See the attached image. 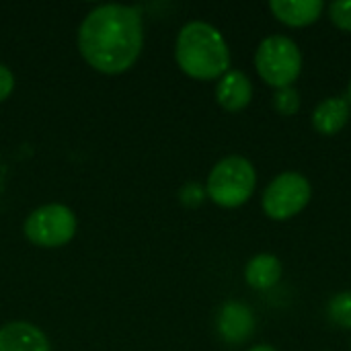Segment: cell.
<instances>
[{"label": "cell", "instance_id": "obj_1", "mask_svg": "<svg viewBox=\"0 0 351 351\" xmlns=\"http://www.w3.org/2000/svg\"><path fill=\"white\" fill-rule=\"evenodd\" d=\"M144 45L140 8L103 4L90 10L78 29V49L95 70L103 74L125 72L138 60Z\"/></svg>", "mask_w": 351, "mask_h": 351}, {"label": "cell", "instance_id": "obj_2", "mask_svg": "<svg viewBox=\"0 0 351 351\" xmlns=\"http://www.w3.org/2000/svg\"><path fill=\"white\" fill-rule=\"evenodd\" d=\"M175 60L187 76L214 80L228 72L230 49L216 27L204 21H191L177 35Z\"/></svg>", "mask_w": 351, "mask_h": 351}, {"label": "cell", "instance_id": "obj_3", "mask_svg": "<svg viewBox=\"0 0 351 351\" xmlns=\"http://www.w3.org/2000/svg\"><path fill=\"white\" fill-rule=\"evenodd\" d=\"M257 173L245 156H226L210 171L206 193L222 208H239L253 195Z\"/></svg>", "mask_w": 351, "mask_h": 351}, {"label": "cell", "instance_id": "obj_4", "mask_svg": "<svg viewBox=\"0 0 351 351\" xmlns=\"http://www.w3.org/2000/svg\"><path fill=\"white\" fill-rule=\"evenodd\" d=\"M255 68L269 86H292L302 72L300 47L286 35L265 37L255 51Z\"/></svg>", "mask_w": 351, "mask_h": 351}, {"label": "cell", "instance_id": "obj_5", "mask_svg": "<svg viewBox=\"0 0 351 351\" xmlns=\"http://www.w3.org/2000/svg\"><path fill=\"white\" fill-rule=\"evenodd\" d=\"M313 189L304 175L288 171L278 175L265 189L261 206L271 220H288L300 214L311 202Z\"/></svg>", "mask_w": 351, "mask_h": 351}, {"label": "cell", "instance_id": "obj_6", "mask_svg": "<svg viewBox=\"0 0 351 351\" xmlns=\"http://www.w3.org/2000/svg\"><path fill=\"white\" fill-rule=\"evenodd\" d=\"M76 232V216L62 204H47L37 208L25 220V237L37 247H62L72 241Z\"/></svg>", "mask_w": 351, "mask_h": 351}, {"label": "cell", "instance_id": "obj_7", "mask_svg": "<svg viewBox=\"0 0 351 351\" xmlns=\"http://www.w3.org/2000/svg\"><path fill=\"white\" fill-rule=\"evenodd\" d=\"M218 331L226 343H243L255 331V315L243 302H226L218 315Z\"/></svg>", "mask_w": 351, "mask_h": 351}, {"label": "cell", "instance_id": "obj_8", "mask_svg": "<svg viewBox=\"0 0 351 351\" xmlns=\"http://www.w3.org/2000/svg\"><path fill=\"white\" fill-rule=\"evenodd\" d=\"M0 351H51V348L41 329L16 321L0 329Z\"/></svg>", "mask_w": 351, "mask_h": 351}, {"label": "cell", "instance_id": "obj_9", "mask_svg": "<svg viewBox=\"0 0 351 351\" xmlns=\"http://www.w3.org/2000/svg\"><path fill=\"white\" fill-rule=\"evenodd\" d=\"M216 99L226 111L245 109L253 99V84L249 76L241 70H228L216 86Z\"/></svg>", "mask_w": 351, "mask_h": 351}, {"label": "cell", "instance_id": "obj_10", "mask_svg": "<svg viewBox=\"0 0 351 351\" xmlns=\"http://www.w3.org/2000/svg\"><path fill=\"white\" fill-rule=\"evenodd\" d=\"M271 12L276 19L290 27H306L313 25L321 12L323 2L321 0H274L269 2Z\"/></svg>", "mask_w": 351, "mask_h": 351}, {"label": "cell", "instance_id": "obj_11", "mask_svg": "<svg viewBox=\"0 0 351 351\" xmlns=\"http://www.w3.org/2000/svg\"><path fill=\"white\" fill-rule=\"evenodd\" d=\"M351 103L343 97H329L317 105L313 113V125L323 136H335L341 132L350 119Z\"/></svg>", "mask_w": 351, "mask_h": 351}, {"label": "cell", "instance_id": "obj_12", "mask_svg": "<svg viewBox=\"0 0 351 351\" xmlns=\"http://www.w3.org/2000/svg\"><path fill=\"white\" fill-rule=\"evenodd\" d=\"M282 278V263L276 255L261 253L247 263L245 280L255 290H269Z\"/></svg>", "mask_w": 351, "mask_h": 351}, {"label": "cell", "instance_id": "obj_13", "mask_svg": "<svg viewBox=\"0 0 351 351\" xmlns=\"http://www.w3.org/2000/svg\"><path fill=\"white\" fill-rule=\"evenodd\" d=\"M329 317L335 325L351 329V292H341L329 302Z\"/></svg>", "mask_w": 351, "mask_h": 351}, {"label": "cell", "instance_id": "obj_14", "mask_svg": "<svg viewBox=\"0 0 351 351\" xmlns=\"http://www.w3.org/2000/svg\"><path fill=\"white\" fill-rule=\"evenodd\" d=\"M274 105L282 115H294L300 109V93L294 86H286V88H278L276 97H274Z\"/></svg>", "mask_w": 351, "mask_h": 351}, {"label": "cell", "instance_id": "obj_15", "mask_svg": "<svg viewBox=\"0 0 351 351\" xmlns=\"http://www.w3.org/2000/svg\"><path fill=\"white\" fill-rule=\"evenodd\" d=\"M329 16L337 29L351 33V2H331Z\"/></svg>", "mask_w": 351, "mask_h": 351}, {"label": "cell", "instance_id": "obj_16", "mask_svg": "<svg viewBox=\"0 0 351 351\" xmlns=\"http://www.w3.org/2000/svg\"><path fill=\"white\" fill-rule=\"evenodd\" d=\"M206 195H208L206 189H204L202 185H197V183H187V185L181 189V202H183L185 206H189V208L199 206V204L204 202Z\"/></svg>", "mask_w": 351, "mask_h": 351}, {"label": "cell", "instance_id": "obj_17", "mask_svg": "<svg viewBox=\"0 0 351 351\" xmlns=\"http://www.w3.org/2000/svg\"><path fill=\"white\" fill-rule=\"evenodd\" d=\"M12 88H14V76H12V72L6 66L0 64V103L4 99H8Z\"/></svg>", "mask_w": 351, "mask_h": 351}, {"label": "cell", "instance_id": "obj_18", "mask_svg": "<svg viewBox=\"0 0 351 351\" xmlns=\"http://www.w3.org/2000/svg\"><path fill=\"white\" fill-rule=\"evenodd\" d=\"M249 351H278V350H274L271 346H265V343H263V346H255V348H251Z\"/></svg>", "mask_w": 351, "mask_h": 351}, {"label": "cell", "instance_id": "obj_19", "mask_svg": "<svg viewBox=\"0 0 351 351\" xmlns=\"http://www.w3.org/2000/svg\"><path fill=\"white\" fill-rule=\"evenodd\" d=\"M348 101L351 103V82H350V93H348Z\"/></svg>", "mask_w": 351, "mask_h": 351}]
</instances>
